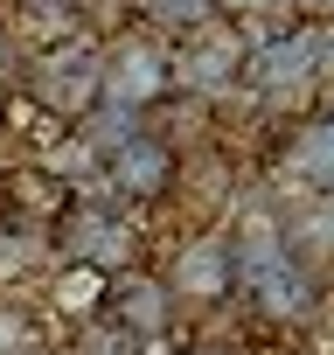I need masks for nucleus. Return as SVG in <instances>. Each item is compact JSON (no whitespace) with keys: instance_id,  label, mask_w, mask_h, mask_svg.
I'll return each instance as SVG.
<instances>
[{"instance_id":"f257e3e1","label":"nucleus","mask_w":334,"mask_h":355,"mask_svg":"<svg viewBox=\"0 0 334 355\" xmlns=\"http://www.w3.org/2000/svg\"><path fill=\"white\" fill-rule=\"evenodd\" d=\"M160 98H175V84H167V42L153 28H125L105 56H98V105L112 112H153Z\"/></svg>"},{"instance_id":"f03ea898","label":"nucleus","mask_w":334,"mask_h":355,"mask_svg":"<svg viewBox=\"0 0 334 355\" xmlns=\"http://www.w3.org/2000/svg\"><path fill=\"white\" fill-rule=\"evenodd\" d=\"M251 63V42L230 28V21H202L188 28L175 49H167V84L188 91V98H223Z\"/></svg>"},{"instance_id":"7ed1b4c3","label":"nucleus","mask_w":334,"mask_h":355,"mask_svg":"<svg viewBox=\"0 0 334 355\" xmlns=\"http://www.w3.org/2000/svg\"><path fill=\"white\" fill-rule=\"evenodd\" d=\"M49 244H56L63 265H91V272H105V279H112V272H132V258H139L132 223H118L112 209H98V202H84V196L56 216Z\"/></svg>"},{"instance_id":"20e7f679","label":"nucleus","mask_w":334,"mask_h":355,"mask_svg":"<svg viewBox=\"0 0 334 355\" xmlns=\"http://www.w3.org/2000/svg\"><path fill=\"white\" fill-rule=\"evenodd\" d=\"M28 98H35L49 119H63V125L91 119V112H98V49H91V42H70V49L35 56V63H28Z\"/></svg>"},{"instance_id":"39448f33","label":"nucleus","mask_w":334,"mask_h":355,"mask_svg":"<svg viewBox=\"0 0 334 355\" xmlns=\"http://www.w3.org/2000/svg\"><path fill=\"white\" fill-rule=\"evenodd\" d=\"M175 174H182V146L175 139H160V132H125L112 153H105V182L132 202H160V196H175Z\"/></svg>"},{"instance_id":"423d86ee","label":"nucleus","mask_w":334,"mask_h":355,"mask_svg":"<svg viewBox=\"0 0 334 355\" xmlns=\"http://www.w3.org/2000/svg\"><path fill=\"white\" fill-rule=\"evenodd\" d=\"M77 202L70 182H56V174L42 160H15V167H0V223L8 230H28V237H49L56 216Z\"/></svg>"},{"instance_id":"0eeeda50","label":"nucleus","mask_w":334,"mask_h":355,"mask_svg":"<svg viewBox=\"0 0 334 355\" xmlns=\"http://www.w3.org/2000/svg\"><path fill=\"white\" fill-rule=\"evenodd\" d=\"M160 286H167V300H202V306L230 300V286H237V251H230V237H195Z\"/></svg>"},{"instance_id":"6e6552de","label":"nucleus","mask_w":334,"mask_h":355,"mask_svg":"<svg viewBox=\"0 0 334 355\" xmlns=\"http://www.w3.org/2000/svg\"><path fill=\"white\" fill-rule=\"evenodd\" d=\"M265 91H313L320 84V28H285V35H265V49L244 63Z\"/></svg>"},{"instance_id":"1a4fd4ad","label":"nucleus","mask_w":334,"mask_h":355,"mask_svg":"<svg viewBox=\"0 0 334 355\" xmlns=\"http://www.w3.org/2000/svg\"><path fill=\"white\" fill-rule=\"evenodd\" d=\"M237 286L258 300V313L265 320H313V272L306 265H292L285 251L272 258V265H251V272H237Z\"/></svg>"},{"instance_id":"9d476101","label":"nucleus","mask_w":334,"mask_h":355,"mask_svg":"<svg viewBox=\"0 0 334 355\" xmlns=\"http://www.w3.org/2000/svg\"><path fill=\"white\" fill-rule=\"evenodd\" d=\"M167 306H175V300H167V286L132 265V272H112V279H105V306H98V313L118 320V327H132L139 341H153V334L167 327Z\"/></svg>"},{"instance_id":"9b49d317","label":"nucleus","mask_w":334,"mask_h":355,"mask_svg":"<svg viewBox=\"0 0 334 355\" xmlns=\"http://www.w3.org/2000/svg\"><path fill=\"white\" fill-rule=\"evenodd\" d=\"M285 182L313 189V196H334V119H313L285 139V160H279Z\"/></svg>"},{"instance_id":"f8f14e48","label":"nucleus","mask_w":334,"mask_h":355,"mask_svg":"<svg viewBox=\"0 0 334 355\" xmlns=\"http://www.w3.org/2000/svg\"><path fill=\"white\" fill-rule=\"evenodd\" d=\"M132 8L153 21V35L160 28H175V35H188V28H202V21H216V0H132Z\"/></svg>"},{"instance_id":"ddd939ff","label":"nucleus","mask_w":334,"mask_h":355,"mask_svg":"<svg viewBox=\"0 0 334 355\" xmlns=\"http://www.w3.org/2000/svg\"><path fill=\"white\" fill-rule=\"evenodd\" d=\"M56 306H63V313H98V306H105V272H91V265H63V279H56Z\"/></svg>"},{"instance_id":"4468645a","label":"nucleus","mask_w":334,"mask_h":355,"mask_svg":"<svg viewBox=\"0 0 334 355\" xmlns=\"http://www.w3.org/2000/svg\"><path fill=\"white\" fill-rule=\"evenodd\" d=\"M77 355H146V341L132 334V327H118V320H84V334H77Z\"/></svg>"},{"instance_id":"2eb2a0df","label":"nucleus","mask_w":334,"mask_h":355,"mask_svg":"<svg viewBox=\"0 0 334 355\" xmlns=\"http://www.w3.org/2000/svg\"><path fill=\"white\" fill-rule=\"evenodd\" d=\"M0 355H42V327L21 306H0Z\"/></svg>"},{"instance_id":"dca6fc26","label":"nucleus","mask_w":334,"mask_h":355,"mask_svg":"<svg viewBox=\"0 0 334 355\" xmlns=\"http://www.w3.org/2000/svg\"><path fill=\"white\" fill-rule=\"evenodd\" d=\"M285 15H299V28H334V0H279Z\"/></svg>"},{"instance_id":"f3484780","label":"nucleus","mask_w":334,"mask_h":355,"mask_svg":"<svg viewBox=\"0 0 334 355\" xmlns=\"http://www.w3.org/2000/svg\"><path fill=\"white\" fill-rule=\"evenodd\" d=\"M0 119H8V91H0Z\"/></svg>"},{"instance_id":"a211bd4d","label":"nucleus","mask_w":334,"mask_h":355,"mask_svg":"<svg viewBox=\"0 0 334 355\" xmlns=\"http://www.w3.org/2000/svg\"><path fill=\"white\" fill-rule=\"evenodd\" d=\"M195 355H209V348H195Z\"/></svg>"},{"instance_id":"6ab92c4d","label":"nucleus","mask_w":334,"mask_h":355,"mask_svg":"<svg viewBox=\"0 0 334 355\" xmlns=\"http://www.w3.org/2000/svg\"><path fill=\"white\" fill-rule=\"evenodd\" d=\"M327 119H334V112H327Z\"/></svg>"}]
</instances>
